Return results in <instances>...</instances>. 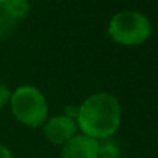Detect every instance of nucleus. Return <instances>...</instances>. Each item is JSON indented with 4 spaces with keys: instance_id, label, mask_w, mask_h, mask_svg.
Instances as JSON below:
<instances>
[{
    "instance_id": "4",
    "label": "nucleus",
    "mask_w": 158,
    "mask_h": 158,
    "mask_svg": "<svg viewBox=\"0 0 158 158\" xmlns=\"http://www.w3.org/2000/svg\"><path fill=\"white\" fill-rule=\"evenodd\" d=\"M77 121L67 115H56L43 123V136L54 146H63L77 135Z\"/></svg>"
},
{
    "instance_id": "7",
    "label": "nucleus",
    "mask_w": 158,
    "mask_h": 158,
    "mask_svg": "<svg viewBox=\"0 0 158 158\" xmlns=\"http://www.w3.org/2000/svg\"><path fill=\"white\" fill-rule=\"evenodd\" d=\"M119 147L114 142L106 139L103 143H98V158H119Z\"/></svg>"
},
{
    "instance_id": "2",
    "label": "nucleus",
    "mask_w": 158,
    "mask_h": 158,
    "mask_svg": "<svg viewBox=\"0 0 158 158\" xmlns=\"http://www.w3.org/2000/svg\"><path fill=\"white\" fill-rule=\"evenodd\" d=\"M11 112L18 122L29 128H39L47 121L49 106L46 97L35 86H19L11 93Z\"/></svg>"
},
{
    "instance_id": "9",
    "label": "nucleus",
    "mask_w": 158,
    "mask_h": 158,
    "mask_svg": "<svg viewBox=\"0 0 158 158\" xmlns=\"http://www.w3.org/2000/svg\"><path fill=\"white\" fill-rule=\"evenodd\" d=\"M10 98H11V92L6 85L0 83V110L4 108L6 104L10 103Z\"/></svg>"
},
{
    "instance_id": "3",
    "label": "nucleus",
    "mask_w": 158,
    "mask_h": 158,
    "mask_svg": "<svg viewBox=\"0 0 158 158\" xmlns=\"http://www.w3.org/2000/svg\"><path fill=\"white\" fill-rule=\"evenodd\" d=\"M108 35L118 44L136 46L150 38L151 24L137 11H121L110 19Z\"/></svg>"
},
{
    "instance_id": "12",
    "label": "nucleus",
    "mask_w": 158,
    "mask_h": 158,
    "mask_svg": "<svg viewBox=\"0 0 158 158\" xmlns=\"http://www.w3.org/2000/svg\"><path fill=\"white\" fill-rule=\"evenodd\" d=\"M2 4H3V0H0V10H2Z\"/></svg>"
},
{
    "instance_id": "1",
    "label": "nucleus",
    "mask_w": 158,
    "mask_h": 158,
    "mask_svg": "<svg viewBox=\"0 0 158 158\" xmlns=\"http://www.w3.org/2000/svg\"><path fill=\"white\" fill-rule=\"evenodd\" d=\"M121 114V104L117 97L101 92L87 97L79 106L75 121L83 135L96 140H106L118 131Z\"/></svg>"
},
{
    "instance_id": "5",
    "label": "nucleus",
    "mask_w": 158,
    "mask_h": 158,
    "mask_svg": "<svg viewBox=\"0 0 158 158\" xmlns=\"http://www.w3.org/2000/svg\"><path fill=\"white\" fill-rule=\"evenodd\" d=\"M98 140L81 133L61 147V158H98Z\"/></svg>"
},
{
    "instance_id": "6",
    "label": "nucleus",
    "mask_w": 158,
    "mask_h": 158,
    "mask_svg": "<svg viewBox=\"0 0 158 158\" xmlns=\"http://www.w3.org/2000/svg\"><path fill=\"white\" fill-rule=\"evenodd\" d=\"M29 0H3L2 11L13 19H21L29 14Z\"/></svg>"
},
{
    "instance_id": "8",
    "label": "nucleus",
    "mask_w": 158,
    "mask_h": 158,
    "mask_svg": "<svg viewBox=\"0 0 158 158\" xmlns=\"http://www.w3.org/2000/svg\"><path fill=\"white\" fill-rule=\"evenodd\" d=\"M15 19H13L0 10V39L8 38L15 31Z\"/></svg>"
},
{
    "instance_id": "10",
    "label": "nucleus",
    "mask_w": 158,
    "mask_h": 158,
    "mask_svg": "<svg viewBox=\"0 0 158 158\" xmlns=\"http://www.w3.org/2000/svg\"><path fill=\"white\" fill-rule=\"evenodd\" d=\"M78 110H79V107H75V106H68L67 107V112L64 115H67V117H69V118H72V119H77V117H78Z\"/></svg>"
},
{
    "instance_id": "11",
    "label": "nucleus",
    "mask_w": 158,
    "mask_h": 158,
    "mask_svg": "<svg viewBox=\"0 0 158 158\" xmlns=\"http://www.w3.org/2000/svg\"><path fill=\"white\" fill-rule=\"evenodd\" d=\"M0 158H14L11 151L4 144H2V143H0Z\"/></svg>"
}]
</instances>
